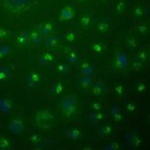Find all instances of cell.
I'll return each mask as SVG.
<instances>
[{
	"mask_svg": "<svg viewBox=\"0 0 150 150\" xmlns=\"http://www.w3.org/2000/svg\"><path fill=\"white\" fill-rule=\"evenodd\" d=\"M133 15H134V17H137V18L143 17V16L145 15L144 7H143L142 5H137V6L134 7V10H133Z\"/></svg>",
	"mask_w": 150,
	"mask_h": 150,
	"instance_id": "obj_5",
	"label": "cell"
},
{
	"mask_svg": "<svg viewBox=\"0 0 150 150\" xmlns=\"http://www.w3.org/2000/svg\"><path fill=\"white\" fill-rule=\"evenodd\" d=\"M36 124L41 129H49L54 124V115L49 110H40L36 114Z\"/></svg>",
	"mask_w": 150,
	"mask_h": 150,
	"instance_id": "obj_1",
	"label": "cell"
},
{
	"mask_svg": "<svg viewBox=\"0 0 150 150\" xmlns=\"http://www.w3.org/2000/svg\"><path fill=\"white\" fill-rule=\"evenodd\" d=\"M91 49H93V52H95V53H102V51H103V45L101 43V42H95V43H93V46H91Z\"/></svg>",
	"mask_w": 150,
	"mask_h": 150,
	"instance_id": "obj_8",
	"label": "cell"
},
{
	"mask_svg": "<svg viewBox=\"0 0 150 150\" xmlns=\"http://www.w3.org/2000/svg\"><path fill=\"white\" fill-rule=\"evenodd\" d=\"M79 1H85V0H79Z\"/></svg>",
	"mask_w": 150,
	"mask_h": 150,
	"instance_id": "obj_22",
	"label": "cell"
},
{
	"mask_svg": "<svg viewBox=\"0 0 150 150\" xmlns=\"http://www.w3.org/2000/svg\"><path fill=\"white\" fill-rule=\"evenodd\" d=\"M94 94L95 95H100V94H101V89H100V88H95L94 89Z\"/></svg>",
	"mask_w": 150,
	"mask_h": 150,
	"instance_id": "obj_20",
	"label": "cell"
},
{
	"mask_svg": "<svg viewBox=\"0 0 150 150\" xmlns=\"http://www.w3.org/2000/svg\"><path fill=\"white\" fill-rule=\"evenodd\" d=\"M11 146V141L8 137L1 136L0 137V149H7Z\"/></svg>",
	"mask_w": 150,
	"mask_h": 150,
	"instance_id": "obj_6",
	"label": "cell"
},
{
	"mask_svg": "<svg viewBox=\"0 0 150 150\" xmlns=\"http://www.w3.org/2000/svg\"><path fill=\"white\" fill-rule=\"evenodd\" d=\"M145 90V83H141L138 86H137V91L138 93H143Z\"/></svg>",
	"mask_w": 150,
	"mask_h": 150,
	"instance_id": "obj_16",
	"label": "cell"
},
{
	"mask_svg": "<svg viewBox=\"0 0 150 150\" xmlns=\"http://www.w3.org/2000/svg\"><path fill=\"white\" fill-rule=\"evenodd\" d=\"M6 37H7V31H6V29L0 28V40L6 39Z\"/></svg>",
	"mask_w": 150,
	"mask_h": 150,
	"instance_id": "obj_14",
	"label": "cell"
},
{
	"mask_svg": "<svg viewBox=\"0 0 150 150\" xmlns=\"http://www.w3.org/2000/svg\"><path fill=\"white\" fill-rule=\"evenodd\" d=\"M136 30H137V33L146 34L148 33V25H146V24H139V25H137Z\"/></svg>",
	"mask_w": 150,
	"mask_h": 150,
	"instance_id": "obj_10",
	"label": "cell"
},
{
	"mask_svg": "<svg viewBox=\"0 0 150 150\" xmlns=\"http://www.w3.org/2000/svg\"><path fill=\"white\" fill-rule=\"evenodd\" d=\"M91 107H93L94 110H100V109H102V106L100 105V103H94Z\"/></svg>",
	"mask_w": 150,
	"mask_h": 150,
	"instance_id": "obj_18",
	"label": "cell"
},
{
	"mask_svg": "<svg viewBox=\"0 0 150 150\" xmlns=\"http://www.w3.org/2000/svg\"><path fill=\"white\" fill-rule=\"evenodd\" d=\"M100 132H101L102 136H109L112 133V126L110 125H102L101 129H100Z\"/></svg>",
	"mask_w": 150,
	"mask_h": 150,
	"instance_id": "obj_7",
	"label": "cell"
},
{
	"mask_svg": "<svg viewBox=\"0 0 150 150\" xmlns=\"http://www.w3.org/2000/svg\"><path fill=\"white\" fill-rule=\"evenodd\" d=\"M125 8H126V3H125L124 0H120V1L115 5V11L118 12V13H121V12H124Z\"/></svg>",
	"mask_w": 150,
	"mask_h": 150,
	"instance_id": "obj_9",
	"label": "cell"
},
{
	"mask_svg": "<svg viewBox=\"0 0 150 150\" xmlns=\"http://www.w3.org/2000/svg\"><path fill=\"white\" fill-rule=\"evenodd\" d=\"M114 91H115L117 95L121 96V95L124 94V86H122L121 84H117V85H115V88H114Z\"/></svg>",
	"mask_w": 150,
	"mask_h": 150,
	"instance_id": "obj_13",
	"label": "cell"
},
{
	"mask_svg": "<svg viewBox=\"0 0 150 150\" xmlns=\"http://www.w3.org/2000/svg\"><path fill=\"white\" fill-rule=\"evenodd\" d=\"M79 23H81V25L83 28H89L91 25V23H93V18H91V16L89 13H84L79 18Z\"/></svg>",
	"mask_w": 150,
	"mask_h": 150,
	"instance_id": "obj_3",
	"label": "cell"
},
{
	"mask_svg": "<svg viewBox=\"0 0 150 150\" xmlns=\"http://www.w3.org/2000/svg\"><path fill=\"white\" fill-rule=\"evenodd\" d=\"M30 142L34 143V144H37V143H41L42 142V137L40 134H33L30 137Z\"/></svg>",
	"mask_w": 150,
	"mask_h": 150,
	"instance_id": "obj_11",
	"label": "cell"
},
{
	"mask_svg": "<svg viewBox=\"0 0 150 150\" xmlns=\"http://www.w3.org/2000/svg\"><path fill=\"white\" fill-rule=\"evenodd\" d=\"M96 30L101 34H107L109 30H110V24L108 22H105V21H101L96 24Z\"/></svg>",
	"mask_w": 150,
	"mask_h": 150,
	"instance_id": "obj_2",
	"label": "cell"
},
{
	"mask_svg": "<svg viewBox=\"0 0 150 150\" xmlns=\"http://www.w3.org/2000/svg\"><path fill=\"white\" fill-rule=\"evenodd\" d=\"M100 1H101V3H107L108 0H100Z\"/></svg>",
	"mask_w": 150,
	"mask_h": 150,
	"instance_id": "obj_21",
	"label": "cell"
},
{
	"mask_svg": "<svg viewBox=\"0 0 150 150\" xmlns=\"http://www.w3.org/2000/svg\"><path fill=\"white\" fill-rule=\"evenodd\" d=\"M138 58L141 59V61H142V60H145V59H146V54H145V52L139 53V54H138Z\"/></svg>",
	"mask_w": 150,
	"mask_h": 150,
	"instance_id": "obj_19",
	"label": "cell"
},
{
	"mask_svg": "<svg viewBox=\"0 0 150 150\" xmlns=\"http://www.w3.org/2000/svg\"><path fill=\"white\" fill-rule=\"evenodd\" d=\"M126 46H127V48H130V49H134V48L137 47V41H136L134 39H129L127 42H126Z\"/></svg>",
	"mask_w": 150,
	"mask_h": 150,
	"instance_id": "obj_12",
	"label": "cell"
},
{
	"mask_svg": "<svg viewBox=\"0 0 150 150\" xmlns=\"http://www.w3.org/2000/svg\"><path fill=\"white\" fill-rule=\"evenodd\" d=\"M65 40H66V42H76L78 40V35L76 31H72V30L67 31L65 34Z\"/></svg>",
	"mask_w": 150,
	"mask_h": 150,
	"instance_id": "obj_4",
	"label": "cell"
},
{
	"mask_svg": "<svg viewBox=\"0 0 150 150\" xmlns=\"http://www.w3.org/2000/svg\"><path fill=\"white\" fill-rule=\"evenodd\" d=\"M43 59H45L46 61H52V60H53V55H52L51 53H45V54H43Z\"/></svg>",
	"mask_w": 150,
	"mask_h": 150,
	"instance_id": "obj_15",
	"label": "cell"
},
{
	"mask_svg": "<svg viewBox=\"0 0 150 150\" xmlns=\"http://www.w3.org/2000/svg\"><path fill=\"white\" fill-rule=\"evenodd\" d=\"M127 110L129 112H134L136 110V106H134V103H127Z\"/></svg>",
	"mask_w": 150,
	"mask_h": 150,
	"instance_id": "obj_17",
	"label": "cell"
}]
</instances>
